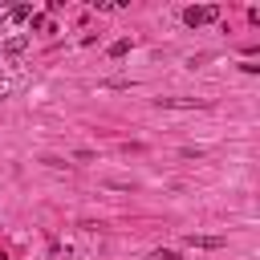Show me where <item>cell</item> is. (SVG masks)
Instances as JSON below:
<instances>
[{
  "label": "cell",
  "mask_w": 260,
  "mask_h": 260,
  "mask_svg": "<svg viewBox=\"0 0 260 260\" xmlns=\"http://www.w3.org/2000/svg\"><path fill=\"white\" fill-rule=\"evenodd\" d=\"M211 20H219L215 4H191V8H183V24L187 28H199V24H211Z\"/></svg>",
  "instance_id": "obj_1"
},
{
  "label": "cell",
  "mask_w": 260,
  "mask_h": 260,
  "mask_svg": "<svg viewBox=\"0 0 260 260\" xmlns=\"http://www.w3.org/2000/svg\"><path fill=\"white\" fill-rule=\"evenodd\" d=\"M187 244H191V248H207V252H215V248H223V236H187Z\"/></svg>",
  "instance_id": "obj_2"
},
{
  "label": "cell",
  "mask_w": 260,
  "mask_h": 260,
  "mask_svg": "<svg viewBox=\"0 0 260 260\" xmlns=\"http://www.w3.org/2000/svg\"><path fill=\"white\" fill-rule=\"evenodd\" d=\"M24 49H28V37H8L4 41V57H20Z\"/></svg>",
  "instance_id": "obj_3"
},
{
  "label": "cell",
  "mask_w": 260,
  "mask_h": 260,
  "mask_svg": "<svg viewBox=\"0 0 260 260\" xmlns=\"http://www.w3.org/2000/svg\"><path fill=\"white\" fill-rule=\"evenodd\" d=\"M4 16H8V20H28V16H32V8H28V4H16V8H8Z\"/></svg>",
  "instance_id": "obj_4"
},
{
  "label": "cell",
  "mask_w": 260,
  "mask_h": 260,
  "mask_svg": "<svg viewBox=\"0 0 260 260\" xmlns=\"http://www.w3.org/2000/svg\"><path fill=\"white\" fill-rule=\"evenodd\" d=\"M130 53V37H118L114 45H110V57H126Z\"/></svg>",
  "instance_id": "obj_5"
},
{
  "label": "cell",
  "mask_w": 260,
  "mask_h": 260,
  "mask_svg": "<svg viewBox=\"0 0 260 260\" xmlns=\"http://www.w3.org/2000/svg\"><path fill=\"white\" fill-rule=\"evenodd\" d=\"M28 24H32V28H41V32H53L49 16H41V12H32V16H28Z\"/></svg>",
  "instance_id": "obj_6"
},
{
  "label": "cell",
  "mask_w": 260,
  "mask_h": 260,
  "mask_svg": "<svg viewBox=\"0 0 260 260\" xmlns=\"http://www.w3.org/2000/svg\"><path fill=\"white\" fill-rule=\"evenodd\" d=\"M158 106H183L187 110V106H199V102L195 98H158Z\"/></svg>",
  "instance_id": "obj_7"
},
{
  "label": "cell",
  "mask_w": 260,
  "mask_h": 260,
  "mask_svg": "<svg viewBox=\"0 0 260 260\" xmlns=\"http://www.w3.org/2000/svg\"><path fill=\"white\" fill-rule=\"evenodd\" d=\"M0 102H4V89H0Z\"/></svg>",
  "instance_id": "obj_8"
}]
</instances>
